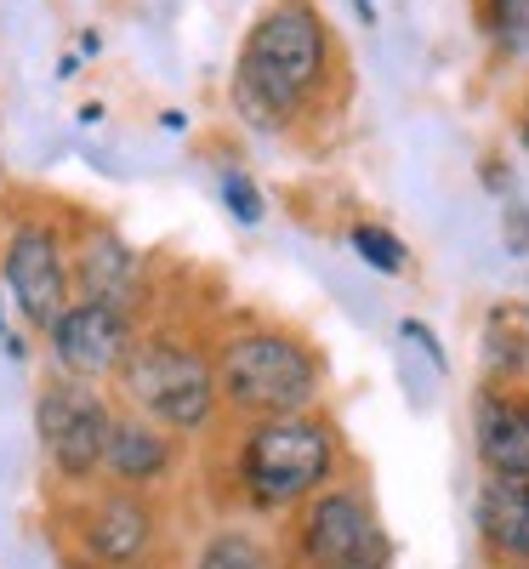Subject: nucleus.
Masks as SVG:
<instances>
[{"instance_id":"nucleus-1","label":"nucleus","mask_w":529,"mask_h":569,"mask_svg":"<svg viewBox=\"0 0 529 569\" xmlns=\"http://www.w3.org/2000/svg\"><path fill=\"white\" fill-rule=\"evenodd\" d=\"M336 74V34L313 0H273L239 40L233 63V114L251 131H297Z\"/></svg>"},{"instance_id":"nucleus-2","label":"nucleus","mask_w":529,"mask_h":569,"mask_svg":"<svg viewBox=\"0 0 529 569\" xmlns=\"http://www.w3.org/2000/svg\"><path fill=\"white\" fill-rule=\"evenodd\" d=\"M233 496L251 512H297L342 472V439L319 410L257 416L228 450Z\"/></svg>"},{"instance_id":"nucleus-3","label":"nucleus","mask_w":529,"mask_h":569,"mask_svg":"<svg viewBox=\"0 0 529 569\" xmlns=\"http://www.w3.org/2000/svg\"><path fill=\"white\" fill-rule=\"evenodd\" d=\"M217 393L233 416H297L319 410L325 365L319 353L279 325H246L217 348Z\"/></svg>"},{"instance_id":"nucleus-4","label":"nucleus","mask_w":529,"mask_h":569,"mask_svg":"<svg viewBox=\"0 0 529 569\" xmlns=\"http://www.w3.org/2000/svg\"><path fill=\"white\" fill-rule=\"evenodd\" d=\"M114 393L126 410H142L171 433H206L222 393H217V353L177 330H142L114 370Z\"/></svg>"},{"instance_id":"nucleus-5","label":"nucleus","mask_w":529,"mask_h":569,"mask_svg":"<svg viewBox=\"0 0 529 569\" xmlns=\"http://www.w3.org/2000/svg\"><path fill=\"white\" fill-rule=\"evenodd\" d=\"M114 405L98 382L86 376H52L34 399V427H40V450L52 479L69 490H91L103 479V456H109V433H114Z\"/></svg>"},{"instance_id":"nucleus-6","label":"nucleus","mask_w":529,"mask_h":569,"mask_svg":"<svg viewBox=\"0 0 529 569\" xmlns=\"http://www.w3.org/2000/svg\"><path fill=\"white\" fill-rule=\"evenodd\" d=\"M160 541V507L149 490L103 485L74 507V552L91 569H137Z\"/></svg>"},{"instance_id":"nucleus-7","label":"nucleus","mask_w":529,"mask_h":569,"mask_svg":"<svg viewBox=\"0 0 529 569\" xmlns=\"http://www.w3.org/2000/svg\"><path fill=\"white\" fill-rule=\"evenodd\" d=\"M0 279L23 313L29 330H52L63 319V308L74 302V262L69 246L52 222H18L7 257H0Z\"/></svg>"},{"instance_id":"nucleus-8","label":"nucleus","mask_w":529,"mask_h":569,"mask_svg":"<svg viewBox=\"0 0 529 569\" xmlns=\"http://www.w3.org/2000/svg\"><path fill=\"white\" fill-rule=\"evenodd\" d=\"M376 547H381V525L359 485H330L297 507V525H291L297 569H342Z\"/></svg>"},{"instance_id":"nucleus-9","label":"nucleus","mask_w":529,"mask_h":569,"mask_svg":"<svg viewBox=\"0 0 529 569\" xmlns=\"http://www.w3.org/2000/svg\"><path fill=\"white\" fill-rule=\"evenodd\" d=\"M137 337H142V330H137V313L109 308V302H69L63 319L46 330L58 370L86 376V382H103V376L114 382V370H120V359L131 353Z\"/></svg>"},{"instance_id":"nucleus-10","label":"nucleus","mask_w":529,"mask_h":569,"mask_svg":"<svg viewBox=\"0 0 529 569\" xmlns=\"http://www.w3.org/2000/svg\"><path fill=\"white\" fill-rule=\"evenodd\" d=\"M69 262H74V302H109L126 313L142 308V262L114 228L86 222L69 246Z\"/></svg>"},{"instance_id":"nucleus-11","label":"nucleus","mask_w":529,"mask_h":569,"mask_svg":"<svg viewBox=\"0 0 529 569\" xmlns=\"http://www.w3.org/2000/svg\"><path fill=\"white\" fill-rule=\"evenodd\" d=\"M472 450L485 479H529V393L485 382L472 399Z\"/></svg>"},{"instance_id":"nucleus-12","label":"nucleus","mask_w":529,"mask_h":569,"mask_svg":"<svg viewBox=\"0 0 529 569\" xmlns=\"http://www.w3.org/2000/svg\"><path fill=\"white\" fill-rule=\"evenodd\" d=\"M177 439L182 433L149 421L142 410H120L109 433V456H103V485H126V490L166 485L177 472Z\"/></svg>"},{"instance_id":"nucleus-13","label":"nucleus","mask_w":529,"mask_h":569,"mask_svg":"<svg viewBox=\"0 0 529 569\" xmlns=\"http://www.w3.org/2000/svg\"><path fill=\"white\" fill-rule=\"evenodd\" d=\"M478 536L496 558L529 569V479H485V490H478Z\"/></svg>"},{"instance_id":"nucleus-14","label":"nucleus","mask_w":529,"mask_h":569,"mask_svg":"<svg viewBox=\"0 0 529 569\" xmlns=\"http://www.w3.org/2000/svg\"><path fill=\"white\" fill-rule=\"evenodd\" d=\"M478 29L490 34L496 58L529 63V0H478Z\"/></svg>"},{"instance_id":"nucleus-15","label":"nucleus","mask_w":529,"mask_h":569,"mask_svg":"<svg viewBox=\"0 0 529 569\" xmlns=\"http://www.w3.org/2000/svg\"><path fill=\"white\" fill-rule=\"evenodd\" d=\"M194 569H279V558L246 530H217L194 552Z\"/></svg>"},{"instance_id":"nucleus-16","label":"nucleus","mask_w":529,"mask_h":569,"mask_svg":"<svg viewBox=\"0 0 529 569\" xmlns=\"http://www.w3.org/2000/svg\"><path fill=\"white\" fill-rule=\"evenodd\" d=\"M529 353V330H523V308H496L490 313V337H485V359L490 376H518Z\"/></svg>"},{"instance_id":"nucleus-17","label":"nucleus","mask_w":529,"mask_h":569,"mask_svg":"<svg viewBox=\"0 0 529 569\" xmlns=\"http://www.w3.org/2000/svg\"><path fill=\"white\" fill-rule=\"evenodd\" d=\"M348 246H353V257H359L365 268H376V273H388V279H399V273L410 268V246L399 240L393 228H381V222H353V233H348Z\"/></svg>"},{"instance_id":"nucleus-18","label":"nucleus","mask_w":529,"mask_h":569,"mask_svg":"<svg viewBox=\"0 0 529 569\" xmlns=\"http://www.w3.org/2000/svg\"><path fill=\"white\" fill-rule=\"evenodd\" d=\"M217 194H222V206H228V217L233 222H246V228H257L262 217H268V206H262V188L246 177V171H222V182H217Z\"/></svg>"},{"instance_id":"nucleus-19","label":"nucleus","mask_w":529,"mask_h":569,"mask_svg":"<svg viewBox=\"0 0 529 569\" xmlns=\"http://www.w3.org/2000/svg\"><path fill=\"white\" fill-rule=\"evenodd\" d=\"M399 337H405V348H416V353L432 365V376H445V370H450V359H445L439 337H432V325H421V319H405V325H399Z\"/></svg>"},{"instance_id":"nucleus-20","label":"nucleus","mask_w":529,"mask_h":569,"mask_svg":"<svg viewBox=\"0 0 529 569\" xmlns=\"http://www.w3.org/2000/svg\"><path fill=\"white\" fill-rule=\"evenodd\" d=\"M507 251H512V257H529V217H523L518 194L507 200Z\"/></svg>"},{"instance_id":"nucleus-21","label":"nucleus","mask_w":529,"mask_h":569,"mask_svg":"<svg viewBox=\"0 0 529 569\" xmlns=\"http://www.w3.org/2000/svg\"><path fill=\"white\" fill-rule=\"evenodd\" d=\"M342 569H388V541H381L376 552H365V558H353V563H342Z\"/></svg>"},{"instance_id":"nucleus-22","label":"nucleus","mask_w":529,"mask_h":569,"mask_svg":"<svg viewBox=\"0 0 529 569\" xmlns=\"http://www.w3.org/2000/svg\"><path fill=\"white\" fill-rule=\"evenodd\" d=\"M348 7H353V18H359V23H365V29H370V23H376V0H348Z\"/></svg>"},{"instance_id":"nucleus-23","label":"nucleus","mask_w":529,"mask_h":569,"mask_svg":"<svg viewBox=\"0 0 529 569\" xmlns=\"http://www.w3.org/2000/svg\"><path fill=\"white\" fill-rule=\"evenodd\" d=\"M518 137H523V149H529V91H523V114H518Z\"/></svg>"},{"instance_id":"nucleus-24","label":"nucleus","mask_w":529,"mask_h":569,"mask_svg":"<svg viewBox=\"0 0 529 569\" xmlns=\"http://www.w3.org/2000/svg\"><path fill=\"white\" fill-rule=\"evenodd\" d=\"M0 337H7V319H0Z\"/></svg>"},{"instance_id":"nucleus-25","label":"nucleus","mask_w":529,"mask_h":569,"mask_svg":"<svg viewBox=\"0 0 529 569\" xmlns=\"http://www.w3.org/2000/svg\"><path fill=\"white\" fill-rule=\"evenodd\" d=\"M137 569H149V563H137Z\"/></svg>"}]
</instances>
